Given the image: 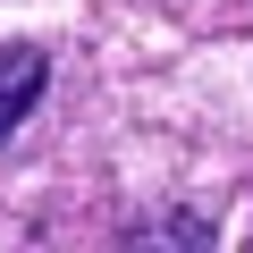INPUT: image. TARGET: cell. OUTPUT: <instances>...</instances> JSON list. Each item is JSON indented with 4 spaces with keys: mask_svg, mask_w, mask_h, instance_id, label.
<instances>
[{
    "mask_svg": "<svg viewBox=\"0 0 253 253\" xmlns=\"http://www.w3.org/2000/svg\"><path fill=\"white\" fill-rule=\"evenodd\" d=\"M42 84H51V51L42 42H0V144L34 118Z\"/></svg>",
    "mask_w": 253,
    "mask_h": 253,
    "instance_id": "6da1fadb",
    "label": "cell"
},
{
    "mask_svg": "<svg viewBox=\"0 0 253 253\" xmlns=\"http://www.w3.org/2000/svg\"><path fill=\"white\" fill-rule=\"evenodd\" d=\"M126 245H211V219H194V211H144V219H126Z\"/></svg>",
    "mask_w": 253,
    "mask_h": 253,
    "instance_id": "7a4b0ae2",
    "label": "cell"
}]
</instances>
